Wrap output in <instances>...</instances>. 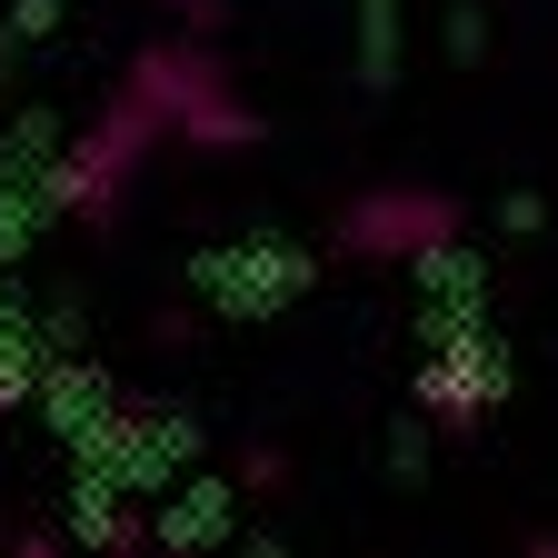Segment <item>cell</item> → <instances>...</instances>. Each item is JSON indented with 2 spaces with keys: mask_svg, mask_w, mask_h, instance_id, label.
<instances>
[{
  "mask_svg": "<svg viewBox=\"0 0 558 558\" xmlns=\"http://www.w3.org/2000/svg\"><path fill=\"white\" fill-rule=\"evenodd\" d=\"M459 220H469V209L449 190H379V199H360L339 220V250L349 259H439L459 240Z\"/></svg>",
  "mask_w": 558,
  "mask_h": 558,
  "instance_id": "cell-1",
  "label": "cell"
},
{
  "mask_svg": "<svg viewBox=\"0 0 558 558\" xmlns=\"http://www.w3.org/2000/svg\"><path fill=\"white\" fill-rule=\"evenodd\" d=\"M499 389H509V369H499V349H488V339H449L439 360L418 369V409H429L449 439L488 429V409H499Z\"/></svg>",
  "mask_w": 558,
  "mask_h": 558,
  "instance_id": "cell-2",
  "label": "cell"
},
{
  "mask_svg": "<svg viewBox=\"0 0 558 558\" xmlns=\"http://www.w3.org/2000/svg\"><path fill=\"white\" fill-rule=\"evenodd\" d=\"M21 399V360H11V349H0V409H11Z\"/></svg>",
  "mask_w": 558,
  "mask_h": 558,
  "instance_id": "cell-3",
  "label": "cell"
},
{
  "mask_svg": "<svg viewBox=\"0 0 558 558\" xmlns=\"http://www.w3.org/2000/svg\"><path fill=\"white\" fill-rule=\"evenodd\" d=\"M11 558H60V548H50V538H21V548H11Z\"/></svg>",
  "mask_w": 558,
  "mask_h": 558,
  "instance_id": "cell-4",
  "label": "cell"
},
{
  "mask_svg": "<svg viewBox=\"0 0 558 558\" xmlns=\"http://www.w3.org/2000/svg\"><path fill=\"white\" fill-rule=\"evenodd\" d=\"M529 558H558V538H529Z\"/></svg>",
  "mask_w": 558,
  "mask_h": 558,
  "instance_id": "cell-5",
  "label": "cell"
}]
</instances>
